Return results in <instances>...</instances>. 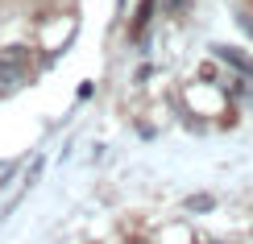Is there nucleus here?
I'll return each instance as SVG.
<instances>
[{
    "instance_id": "obj_1",
    "label": "nucleus",
    "mask_w": 253,
    "mask_h": 244,
    "mask_svg": "<svg viewBox=\"0 0 253 244\" xmlns=\"http://www.w3.org/2000/svg\"><path fill=\"white\" fill-rule=\"evenodd\" d=\"M25 70H29V54H25V46H8L4 54H0V91L17 87V83L25 79Z\"/></svg>"
},
{
    "instance_id": "obj_3",
    "label": "nucleus",
    "mask_w": 253,
    "mask_h": 244,
    "mask_svg": "<svg viewBox=\"0 0 253 244\" xmlns=\"http://www.w3.org/2000/svg\"><path fill=\"white\" fill-rule=\"evenodd\" d=\"M241 29H245V34L253 37V17H241Z\"/></svg>"
},
{
    "instance_id": "obj_2",
    "label": "nucleus",
    "mask_w": 253,
    "mask_h": 244,
    "mask_svg": "<svg viewBox=\"0 0 253 244\" xmlns=\"http://www.w3.org/2000/svg\"><path fill=\"white\" fill-rule=\"evenodd\" d=\"M216 54L224 58V62H233L237 70H245V75H253V58H249V54H241V50H233V46H216Z\"/></svg>"
}]
</instances>
